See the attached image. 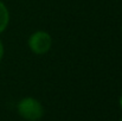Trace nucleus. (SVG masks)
I'll return each mask as SVG.
<instances>
[{
  "label": "nucleus",
  "instance_id": "nucleus-1",
  "mask_svg": "<svg viewBox=\"0 0 122 121\" xmlns=\"http://www.w3.org/2000/svg\"><path fill=\"white\" fill-rule=\"evenodd\" d=\"M17 112L24 120L39 121L44 115V107L37 99L26 96L17 103Z\"/></svg>",
  "mask_w": 122,
  "mask_h": 121
},
{
  "label": "nucleus",
  "instance_id": "nucleus-2",
  "mask_svg": "<svg viewBox=\"0 0 122 121\" xmlns=\"http://www.w3.org/2000/svg\"><path fill=\"white\" fill-rule=\"evenodd\" d=\"M52 43H53V40H52L51 35L43 30L33 32L27 40V45H29L30 50L35 55H38V56L47 53L52 47Z\"/></svg>",
  "mask_w": 122,
  "mask_h": 121
},
{
  "label": "nucleus",
  "instance_id": "nucleus-3",
  "mask_svg": "<svg viewBox=\"0 0 122 121\" xmlns=\"http://www.w3.org/2000/svg\"><path fill=\"white\" fill-rule=\"evenodd\" d=\"M10 24V11L7 6L0 0V35L7 29Z\"/></svg>",
  "mask_w": 122,
  "mask_h": 121
},
{
  "label": "nucleus",
  "instance_id": "nucleus-4",
  "mask_svg": "<svg viewBox=\"0 0 122 121\" xmlns=\"http://www.w3.org/2000/svg\"><path fill=\"white\" fill-rule=\"evenodd\" d=\"M4 55H5V46H4V43H2V40L0 39V62L2 61V58H4Z\"/></svg>",
  "mask_w": 122,
  "mask_h": 121
},
{
  "label": "nucleus",
  "instance_id": "nucleus-5",
  "mask_svg": "<svg viewBox=\"0 0 122 121\" xmlns=\"http://www.w3.org/2000/svg\"><path fill=\"white\" fill-rule=\"evenodd\" d=\"M119 105H120V108H121V110H122V93H121V95H120V99H119Z\"/></svg>",
  "mask_w": 122,
  "mask_h": 121
},
{
  "label": "nucleus",
  "instance_id": "nucleus-6",
  "mask_svg": "<svg viewBox=\"0 0 122 121\" xmlns=\"http://www.w3.org/2000/svg\"><path fill=\"white\" fill-rule=\"evenodd\" d=\"M119 121H122V118H121V119H120V120H119Z\"/></svg>",
  "mask_w": 122,
  "mask_h": 121
},
{
  "label": "nucleus",
  "instance_id": "nucleus-7",
  "mask_svg": "<svg viewBox=\"0 0 122 121\" xmlns=\"http://www.w3.org/2000/svg\"><path fill=\"white\" fill-rule=\"evenodd\" d=\"M121 30H122V25H121Z\"/></svg>",
  "mask_w": 122,
  "mask_h": 121
}]
</instances>
